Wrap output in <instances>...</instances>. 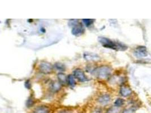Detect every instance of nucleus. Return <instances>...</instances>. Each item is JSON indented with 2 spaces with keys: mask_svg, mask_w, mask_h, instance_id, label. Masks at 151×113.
Listing matches in <instances>:
<instances>
[{
  "mask_svg": "<svg viewBox=\"0 0 151 113\" xmlns=\"http://www.w3.org/2000/svg\"><path fill=\"white\" fill-rule=\"evenodd\" d=\"M98 40L103 45L104 47L106 48H110L111 49L121 51H124L127 48V47L125 45L122 44L120 42L112 41L106 37H98Z\"/></svg>",
  "mask_w": 151,
  "mask_h": 113,
  "instance_id": "nucleus-1",
  "label": "nucleus"
},
{
  "mask_svg": "<svg viewBox=\"0 0 151 113\" xmlns=\"http://www.w3.org/2000/svg\"><path fill=\"white\" fill-rule=\"evenodd\" d=\"M111 73V69L108 66H103L96 70V74L100 79H105L108 78Z\"/></svg>",
  "mask_w": 151,
  "mask_h": 113,
  "instance_id": "nucleus-2",
  "label": "nucleus"
},
{
  "mask_svg": "<svg viewBox=\"0 0 151 113\" xmlns=\"http://www.w3.org/2000/svg\"><path fill=\"white\" fill-rule=\"evenodd\" d=\"M134 55L137 58H144L148 55L147 48L143 46L137 47L134 51Z\"/></svg>",
  "mask_w": 151,
  "mask_h": 113,
  "instance_id": "nucleus-3",
  "label": "nucleus"
},
{
  "mask_svg": "<svg viewBox=\"0 0 151 113\" xmlns=\"http://www.w3.org/2000/svg\"><path fill=\"white\" fill-rule=\"evenodd\" d=\"M84 32V28L81 23H76V24L73 26L71 30L72 34L76 36L82 35Z\"/></svg>",
  "mask_w": 151,
  "mask_h": 113,
  "instance_id": "nucleus-4",
  "label": "nucleus"
},
{
  "mask_svg": "<svg viewBox=\"0 0 151 113\" xmlns=\"http://www.w3.org/2000/svg\"><path fill=\"white\" fill-rule=\"evenodd\" d=\"M39 70L44 74H49L52 71V66L47 62H42L39 65Z\"/></svg>",
  "mask_w": 151,
  "mask_h": 113,
  "instance_id": "nucleus-5",
  "label": "nucleus"
},
{
  "mask_svg": "<svg viewBox=\"0 0 151 113\" xmlns=\"http://www.w3.org/2000/svg\"><path fill=\"white\" fill-rule=\"evenodd\" d=\"M73 75L81 82H85L88 80V79L85 75V74L81 69H76L74 71Z\"/></svg>",
  "mask_w": 151,
  "mask_h": 113,
  "instance_id": "nucleus-6",
  "label": "nucleus"
},
{
  "mask_svg": "<svg viewBox=\"0 0 151 113\" xmlns=\"http://www.w3.org/2000/svg\"><path fill=\"white\" fill-rule=\"evenodd\" d=\"M98 102L103 105H106L109 104L110 102V97L108 94H103L101 96H100L98 99Z\"/></svg>",
  "mask_w": 151,
  "mask_h": 113,
  "instance_id": "nucleus-7",
  "label": "nucleus"
},
{
  "mask_svg": "<svg viewBox=\"0 0 151 113\" xmlns=\"http://www.w3.org/2000/svg\"><path fill=\"white\" fill-rule=\"evenodd\" d=\"M120 93L123 97H128L132 93L130 88L127 86H122L120 89Z\"/></svg>",
  "mask_w": 151,
  "mask_h": 113,
  "instance_id": "nucleus-8",
  "label": "nucleus"
},
{
  "mask_svg": "<svg viewBox=\"0 0 151 113\" xmlns=\"http://www.w3.org/2000/svg\"><path fill=\"white\" fill-rule=\"evenodd\" d=\"M50 109L47 106H40L37 107L34 110L33 113H49Z\"/></svg>",
  "mask_w": 151,
  "mask_h": 113,
  "instance_id": "nucleus-9",
  "label": "nucleus"
},
{
  "mask_svg": "<svg viewBox=\"0 0 151 113\" xmlns=\"http://www.w3.org/2000/svg\"><path fill=\"white\" fill-rule=\"evenodd\" d=\"M84 57L87 61H97L100 59L99 56H97L96 54H93V53H84Z\"/></svg>",
  "mask_w": 151,
  "mask_h": 113,
  "instance_id": "nucleus-10",
  "label": "nucleus"
},
{
  "mask_svg": "<svg viewBox=\"0 0 151 113\" xmlns=\"http://www.w3.org/2000/svg\"><path fill=\"white\" fill-rule=\"evenodd\" d=\"M50 88L53 92L58 91L61 89L60 83L56 82L52 83V84H51V86H50Z\"/></svg>",
  "mask_w": 151,
  "mask_h": 113,
  "instance_id": "nucleus-11",
  "label": "nucleus"
},
{
  "mask_svg": "<svg viewBox=\"0 0 151 113\" xmlns=\"http://www.w3.org/2000/svg\"><path fill=\"white\" fill-rule=\"evenodd\" d=\"M67 78V82L68 83L69 85L72 87H74L76 84V80L74 79V75H69Z\"/></svg>",
  "mask_w": 151,
  "mask_h": 113,
  "instance_id": "nucleus-12",
  "label": "nucleus"
},
{
  "mask_svg": "<svg viewBox=\"0 0 151 113\" xmlns=\"http://www.w3.org/2000/svg\"><path fill=\"white\" fill-rule=\"evenodd\" d=\"M58 79L59 80V82L61 84H65L67 82V79L66 75L63 73H59L58 74Z\"/></svg>",
  "mask_w": 151,
  "mask_h": 113,
  "instance_id": "nucleus-13",
  "label": "nucleus"
},
{
  "mask_svg": "<svg viewBox=\"0 0 151 113\" xmlns=\"http://www.w3.org/2000/svg\"><path fill=\"white\" fill-rule=\"evenodd\" d=\"M55 67L56 70L60 71H65V65L61 64V63H60V62L55 63Z\"/></svg>",
  "mask_w": 151,
  "mask_h": 113,
  "instance_id": "nucleus-14",
  "label": "nucleus"
},
{
  "mask_svg": "<svg viewBox=\"0 0 151 113\" xmlns=\"http://www.w3.org/2000/svg\"><path fill=\"white\" fill-rule=\"evenodd\" d=\"M124 99L119 98L116 100V101L114 102V105L116 107H119L122 106L124 105Z\"/></svg>",
  "mask_w": 151,
  "mask_h": 113,
  "instance_id": "nucleus-15",
  "label": "nucleus"
},
{
  "mask_svg": "<svg viewBox=\"0 0 151 113\" xmlns=\"http://www.w3.org/2000/svg\"><path fill=\"white\" fill-rule=\"evenodd\" d=\"M119 112V109H118V107L116 106L111 107L107 111V113H118Z\"/></svg>",
  "mask_w": 151,
  "mask_h": 113,
  "instance_id": "nucleus-16",
  "label": "nucleus"
},
{
  "mask_svg": "<svg viewBox=\"0 0 151 113\" xmlns=\"http://www.w3.org/2000/svg\"><path fill=\"white\" fill-rule=\"evenodd\" d=\"M83 21L87 27H88L93 23L94 20L93 19H83Z\"/></svg>",
  "mask_w": 151,
  "mask_h": 113,
  "instance_id": "nucleus-17",
  "label": "nucleus"
},
{
  "mask_svg": "<svg viewBox=\"0 0 151 113\" xmlns=\"http://www.w3.org/2000/svg\"><path fill=\"white\" fill-rule=\"evenodd\" d=\"M34 104V100L32 98H29L27 101V103H26V105L28 107H30L32 106H33V105Z\"/></svg>",
  "mask_w": 151,
  "mask_h": 113,
  "instance_id": "nucleus-18",
  "label": "nucleus"
},
{
  "mask_svg": "<svg viewBox=\"0 0 151 113\" xmlns=\"http://www.w3.org/2000/svg\"><path fill=\"white\" fill-rule=\"evenodd\" d=\"M25 87L27 89H30L31 88V84L29 82V80H27L26 82H25Z\"/></svg>",
  "mask_w": 151,
  "mask_h": 113,
  "instance_id": "nucleus-19",
  "label": "nucleus"
},
{
  "mask_svg": "<svg viewBox=\"0 0 151 113\" xmlns=\"http://www.w3.org/2000/svg\"><path fill=\"white\" fill-rule=\"evenodd\" d=\"M134 112H135V110H134L132 108H131L124 110V113H134Z\"/></svg>",
  "mask_w": 151,
  "mask_h": 113,
  "instance_id": "nucleus-20",
  "label": "nucleus"
},
{
  "mask_svg": "<svg viewBox=\"0 0 151 113\" xmlns=\"http://www.w3.org/2000/svg\"><path fill=\"white\" fill-rule=\"evenodd\" d=\"M58 113H73L69 111V110H62V111H60V112H58Z\"/></svg>",
  "mask_w": 151,
  "mask_h": 113,
  "instance_id": "nucleus-21",
  "label": "nucleus"
}]
</instances>
